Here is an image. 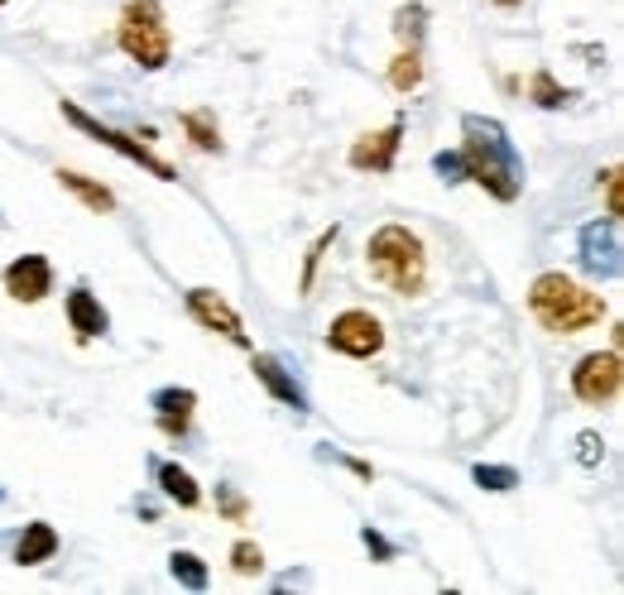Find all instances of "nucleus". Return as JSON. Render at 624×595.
I'll return each mask as SVG.
<instances>
[{"label":"nucleus","mask_w":624,"mask_h":595,"mask_svg":"<svg viewBox=\"0 0 624 595\" xmlns=\"http://www.w3.org/2000/svg\"><path fill=\"white\" fill-rule=\"evenodd\" d=\"M462 159L466 178L481 182L495 202H514L524 192V159L495 116H462Z\"/></svg>","instance_id":"1"},{"label":"nucleus","mask_w":624,"mask_h":595,"mask_svg":"<svg viewBox=\"0 0 624 595\" xmlns=\"http://www.w3.org/2000/svg\"><path fill=\"white\" fill-rule=\"evenodd\" d=\"M528 313L538 317V327L557 331V337H572V331H586L605 317V298L586 294L582 284H572L567 274H538L534 288H528Z\"/></svg>","instance_id":"2"},{"label":"nucleus","mask_w":624,"mask_h":595,"mask_svg":"<svg viewBox=\"0 0 624 595\" xmlns=\"http://www.w3.org/2000/svg\"><path fill=\"white\" fill-rule=\"evenodd\" d=\"M365 259H370V274L389 294L414 298L423 294V279H428V255H423V240L408 231V226H379L365 246Z\"/></svg>","instance_id":"3"},{"label":"nucleus","mask_w":624,"mask_h":595,"mask_svg":"<svg viewBox=\"0 0 624 595\" xmlns=\"http://www.w3.org/2000/svg\"><path fill=\"white\" fill-rule=\"evenodd\" d=\"M116 39H120V49H126L135 63L149 68V72L169 68V58H174L169 20H164V6H159V0H130L126 14H120Z\"/></svg>","instance_id":"4"},{"label":"nucleus","mask_w":624,"mask_h":595,"mask_svg":"<svg viewBox=\"0 0 624 595\" xmlns=\"http://www.w3.org/2000/svg\"><path fill=\"white\" fill-rule=\"evenodd\" d=\"M63 116H68L78 130H87L91 140H101L106 149H116L120 159H130V163H140V169H149L159 182H174V178H178V173H174V163H169V159H159L145 140H130V135H120V130H111V126H101V120H97V116H87L78 101H63Z\"/></svg>","instance_id":"5"},{"label":"nucleus","mask_w":624,"mask_h":595,"mask_svg":"<svg viewBox=\"0 0 624 595\" xmlns=\"http://www.w3.org/2000/svg\"><path fill=\"white\" fill-rule=\"evenodd\" d=\"M624 385V365H620V350H591V356L576 360V370H572V394L582 404L591 408H601V404H611L615 394Z\"/></svg>","instance_id":"6"},{"label":"nucleus","mask_w":624,"mask_h":595,"mask_svg":"<svg viewBox=\"0 0 624 595\" xmlns=\"http://www.w3.org/2000/svg\"><path fill=\"white\" fill-rule=\"evenodd\" d=\"M327 346H331V350H341V356L370 360V356H379V350H385V327H379V317H370L365 308H351V313L331 317Z\"/></svg>","instance_id":"7"},{"label":"nucleus","mask_w":624,"mask_h":595,"mask_svg":"<svg viewBox=\"0 0 624 595\" xmlns=\"http://www.w3.org/2000/svg\"><path fill=\"white\" fill-rule=\"evenodd\" d=\"M582 269L591 279H620L624 259H620V221L615 217L582 226Z\"/></svg>","instance_id":"8"},{"label":"nucleus","mask_w":624,"mask_h":595,"mask_svg":"<svg viewBox=\"0 0 624 595\" xmlns=\"http://www.w3.org/2000/svg\"><path fill=\"white\" fill-rule=\"evenodd\" d=\"M0 284H6V294L14 303H43L53 294V265L43 255H20L14 265H6Z\"/></svg>","instance_id":"9"},{"label":"nucleus","mask_w":624,"mask_h":595,"mask_svg":"<svg viewBox=\"0 0 624 595\" xmlns=\"http://www.w3.org/2000/svg\"><path fill=\"white\" fill-rule=\"evenodd\" d=\"M188 313H192L207 331H221V337L231 341V346H250L246 327H240V313H236L221 294H211V288H192V294H188Z\"/></svg>","instance_id":"10"},{"label":"nucleus","mask_w":624,"mask_h":595,"mask_svg":"<svg viewBox=\"0 0 624 595\" xmlns=\"http://www.w3.org/2000/svg\"><path fill=\"white\" fill-rule=\"evenodd\" d=\"M399 140H404V120H389L385 130H370L351 145V169H370V173H389L394 169V155H399Z\"/></svg>","instance_id":"11"},{"label":"nucleus","mask_w":624,"mask_h":595,"mask_svg":"<svg viewBox=\"0 0 624 595\" xmlns=\"http://www.w3.org/2000/svg\"><path fill=\"white\" fill-rule=\"evenodd\" d=\"M250 370H255V379L274 394L279 404H288V408H298V414H308V394H303V385L294 375L284 370V360L279 356H269V350H260V356L250 360Z\"/></svg>","instance_id":"12"},{"label":"nucleus","mask_w":624,"mask_h":595,"mask_svg":"<svg viewBox=\"0 0 624 595\" xmlns=\"http://www.w3.org/2000/svg\"><path fill=\"white\" fill-rule=\"evenodd\" d=\"M63 308H68V323H72V331H78V341H97V337L111 331V317H106L101 298L91 294V288H82V284L63 298Z\"/></svg>","instance_id":"13"},{"label":"nucleus","mask_w":624,"mask_h":595,"mask_svg":"<svg viewBox=\"0 0 624 595\" xmlns=\"http://www.w3.org/2000/svg\"><path fill=\"white\" fill-rule=\"evenodd\" d=\"M155 414H159V427L169 437H182L188 433V423H192V408H197V394L192 389H159L155 399Z\"/></svg>","instance_id":"14"},{"label":"nucleus","mask_w":624,"mask_h":595,"mask_svg":"<svg viewBox=\"0 0 624 595\" xmlns=\"http://www.w3.org/2000/svg\"><path fill=\"white\" fill-rule=\"evenodd\" d=\"M58 553V528L53 524H24L20 543H14V562L20 567H43Z\"/></svg>","instance_id":"15"},{"label":"nucleus","mask_w":624,"mask_h":595,"mask_svg":"<svg viewBox=\"0 0 624 595\" xmlns=\"http://www.w3.org/2000/svg\"><path fill=\"white\" fill-rule=\"evenodd\" d=\"M155 480H159V490L169 495L178 509H197V505H202V485H197L182 466H174V462H155Z\"/></svg>","instance_id":"16"},{"label":"nucleus","mask_w":624,"mask_h":595,"mask_svg":"<svg viewBox=\"0 0 624 595\" xmlns=\"http://www.w3.org/2000/svg\"><path fill=\"white\" fill-rule=\"evenodd\" d=\"M58 182H63L68 192H78V197H82V202H87L91 211H116V197H111V188H101V182H91L87 173L58 169Z\"/></svg>","instance_id":"17"},{"label":"nucleus","mask_w":624,"mask_h":595,"mask_svg":"<svg viewBox=\"0 0 624 595\" xmlns=\"http://www.w3.org/2000/svg\"><path fill=\"white\" fill-rule=\"evenodd\" d=\"M182 130H188V140L202 149V155H217L221 149V130H217V116L211 111H188L182 116Z\"/></svg>","instance_id":"18"},{"label":"nucleus","mask_w":624,"mask_h":595,"mask_svg":"<svg viewBox=\"0 0 624 595\" xmlns=\"http://www.w3.org/2000/svg\"><path fill=\"white\" fill-rule=\"evenodd\" d=\"M528 101L543 106V111H557V106H567L572 101V91L567 87H557V78L547 68L534 72V82H528Z\"/></svg>","instance_id":"19"},{"label":"nucleus","mask_w":624,"mask_h":595,"mask_svg":"<svg viewBox=\"0 0 624 595\" xmlns=\"http://www.w3.org/2000/svg\"><path fill=\"white\" fill-rule=\"evenodd\" d=\"M337 236H341V226L331 221L327 231H323V236H317L313 246H308V259H303V279H298V288H303V294H313V284H317V265H323V255H327L331 246H337Z\"/></svg>","instance_id":"20"},{"label":"nucleus","mask_w":624,"mask_h":595,"mask_svg":"<svg viewBox=\"0 0 624 595\" xmlns=\"http://www.w3.org/2000/svg\"><path fill=\"white\" fill-rule=\"evenodd\" d=\"M169 572H174V582L188 586V591H202L207 586V562L197 557V553H174L169 557Z\"/></svg>","instance_id":"21"},{"label":"nucleus","mask_w":624,"mask_h":595,"mask_svg":"<svg viewBox=\"0 0 624 595\" xmlns=\"http://www.w3.org/2000/svg\"><path fill=\"white\" fill-rule=\"evenodd\" d=\"M389 82L399 87V91H414L423 82V58H418V49H404L399 58H394V63H389Z\"/></svg>","instance_id":"22"},{"label":"nucleus","mask_w":624,"mask_h":595,"mask_svg":"<svg viewBox=\"0 0 624 595\" xmlns=\"http://www.w3.org/2000/svg\"><path fill=\"white\" fill-rule=\"evenodd\" d=\"M423 20H428V10H423V6H404L399 14H394V29H399V39H408V49H418Z\"/></svg>","instance_id":"23"},{"label":"nucleus","mask_w":624,"mask_h":595,"mask_svg":"<svg viewBox=\"0 0 624 595\" xmlns=\"http://www.w3.org/2000/svg\"><path fill=\"white\" fill-rule=\"evenodd\" d=\"M476 485L481 490H514V485H519V470L514 466H476Z\"/></svg>","instance_id":"24"},{"label":"nucleus","mask_w":624,"mask_h":595,"mask_svg":"<svg viewBox=\"0 0 624 595\" xmlns=\"http://www.w3.org/2000/svg\"><path fill=\"white\" fill-rule=\"evenodd\" d=\"M231 567L240 572V576H255V572H265V553L255 543H236L231 547Z\"/></svg>","instance_id":"25"},{"label":"nucleus","mask_w":624,"mask_h":595,"mask_svg":"<svg viewBox=\"0 0 624 595\" xmlns=\"http://www.w3.org/2000/svg\"><path fill=\"white\" fill-rule=\"evenodd\" d=\"M576 462H582V466H601V462H605L601 433H582V437H576Z\"/></svg>","instance_id":"26"},{"label":"nucleus","mask_w":624,"mask_h":595,"mask_svg":"<svg viewBox=\"0 0 624 595\" xmlns=\"http://www.w3.org/2000/svg\"><path fill=\"white\" fill-rule=\"evenodd\" d=\"M217 505H221V514L226 518H231V524H246V499H240L236 490H231V485H217Z\"/></svg>","instance_id":"27"},{"label":"nucleus","mask_w":624,"mask_h":595,"mask_svg":"<svg viewBox=\"0 0 624 595\" xmlns=\"http://www.w3.org/2000/svg\"><path fill=\"white\" fill-rule=\"evenodd\" d=\"M360 543H365V547H370V553H375L379 562H394V557H399V547H394V543L385 538V533H379V528H370V524H365V528H360Z\"/></svg>","instance_id":"28"},{"label":"nucleus","mask_w":624,"mask_h":595,"mask_svg":"<svg viewBox=\"0 0 624 595\" xmlns=\"http://www.w3.org/2000/svg\"><path fill=\"white\" fill-rule=\"evenodd\" d=\"M433 169L443 173V182H466V159H462V149H452V155H437Z\"/></svg>","instance_id":"29"},{"label":"nucleus","mask_w":624,"mask_h":595,"mask_svg":"<svg viewBox=\"0 0 624 595\" xmlns=\"http://www.w3.org/2000/svg\"><path fill=\"white\" fill-rule=\"evenodd\" d=\"M605 217H624V202H620V169H605Z\"/></svg>","instance_id":"30"},{"label":"nucleus","mask_w":624,"mask_h":595,"mask_svg":"<svg viewBox=\"0 0 624 595\" xmlns=\"http://www.w3.org/2000/svg\"><path fill=\"white\" fill-rule=\"evenodd\" d=\"M346 466H351V470H356V476H360V480H370V476H375V470H370V466H365V462H356V456H346Z\"/></svg>","instance_id":"31"},{"label":"nucleus","mask_w":624,"mask_h":595,"mask_svg":"<svg viewBox=\"0 0 624 595\" xmlns=\"http://www.w3.org/2000/svg\"><path fill=\"white\" fill-rule=\"evenodd\" d=\"M495 6H499V10H514V6H519V0H495Z\"/></svg>","instance_id":"32"},{"label":"nucleus","mask_w":624,"mask_h":595,"mask_svg":"<svg viewBox=\"0 0 624 595\" xmlns=\"http://www.w3.org/2000/svg\"><path fill=\"white\" fill-rule=\"evenodd\" d=\"M0 499H6V490H0Z\"/></svg>","instance_id":"33"},{"label":"nucleus","mask_w":624,"mask_h":595,"mask_svg":"<svg viewBox=\"0 0 624 595\" xmlns=\"http://www.w3.org/2000/svg\"><path fill=\"white\" fill-rule=\"evenodd\" d=\"M0 6H6V0H0Z\"/></svg>","instance_id":"34"}]
</instances>
